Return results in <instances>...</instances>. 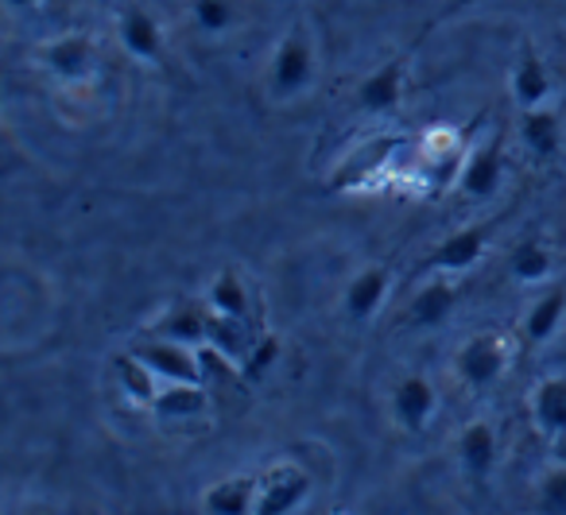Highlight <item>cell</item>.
<instances>
[{
  "label": "cell",
  "mask_w": 566,
  "mask_h": 515,
  "mask_svg": "<svg viewBox=\"0 0 566 515\" xmlns=\"http://www.w3.org/2000/svg\"><path fill=\"white\" fill-rule=\"evenodd\" d=\"M318 74V51H315V35L307 32L303 20H295L287 28L280 43L272 51V66H268V90H272L275 102H292V97L307 94L315 86Z\"/></svg>",
  "instance_id": "cell-1"
},
{
  "label": "cell",
  "mask_w": 566,
  "mask_h": 515,
  "mask_svg": "<svg viewBox=\"0 0 566 515\" xmlns=\"http://www.w3.org/2000/svg\"><path fill=\"white\" fill-rule=\"evenodd\" d=\"M40 63L48 66L51 78L59 82H90L97 74V63H102V51H97L94 35L86 32H71V35H59V40H48L40 48Z\"/></svg>",
  "instance_id": "cell-2"
},
{
  "label": "cell",
  "mask_w": 566,
  "mask_h": 515,
  "mask_svg": "<svg viewBox=\"0 0 566 515\" xmlns=\"http://www.w3.org/2000/svg\"><path fill=\"white\" fill-rule=\"evenodd\" d=\"M133 353L167 383H202L206 372H202V360L198 353H190V345L182 341H171V337H148V341L133 345Z\"/></svg>",
  "instance_id": "cell-3"
},
{
  "label": "cell",
  "mask_w": 566,
  "mask_h": 515,
  "mask_svg": "<svg viewBox=\"0 0 566 515\" xmlns=\"http://www.w3.org/2000/svg\"><path fill=\"white\" fill-rule=\"evenodd\" d=\"M311 492L307 469H300L295 461H280L260 476V496H256V515H292L300 512V504Z\"/></svg>",
  "instance_id": "cell-4"
},
{
  "label": "cell",
  "mask_w": 566,
  "mask_h": 515,
  "mask_svg": "<svg viewBox=\"0 0 566 515\" xmlns=\"http://www.w3.org/2000/svg\"><path fill=\"white\" fill-rule=\"evenodd\" d=\"M509 368V341L501 334H473L470 341L458 349V372L470 388H489L496 383Z\"/></svg>",
  "instance_id": "cell-5"
},
{
  "label": "cell",
  "mask_w": 566,
  "mask_h": 515,
  "mask_svg": "<svg viewBox=\"0 0 566 515\" xmlns=\"http://www.w3.org/2000/svg\"><path fill=\"white\" fill-rule=\"evenodd\" d=\"M408 63H411L408 51H396L385 66H377L369 78H361V86H357V105H361L365 113H392L396 105L403 102Z\"/></svg>",
  "instance_id": "cell-6"
},
{
  "label": "cell",
  "mask_w": 566,
  "mask_h": 515,
  "mask_svg": "<svg viewBox=\"0 0 566 515\" xmlns=\"http://www.w3.org/2000/svg\"><path fill=\"white\" fill-rule=\"evenodd\" d=\"M117 35L133 59H140V63H164V51H167L164 24H159V17H151L148 9L128 4L117 17Z\"/></svg>",
  "instance_id": "cell-7"
},
{
  "label": "cell",
  "mask_w": 566,
  "mask_h": 515,
  "mask_svg": "<svg viewBox=\"0 0 566 515\" xmlns=\"http://www.w3.org/2000/svg\"><path fill=\"white\" fill-rule=\"evenodd\" d=\"M489 233L493 225H465V229H454L439 249L427 256L423 267H434V272H450V275H462L485 256V244H489Z\"/></svg>",
  "instance_id": "cell-8"
},
{
  "label": "cell",
  "mask_w": 566,
  "mask_h": 515,
  "mask_svg": "<svg viewBox=\"0 0 566 515\" xmlns=\"http://www.w3.org/2000/svg\"><path fill=\"white\" fill-rule=\"evenodd\" d=\"M434 407H439V391L427 376H408V380L396 383L392 391V419L400 422L403 430L419 434V430L431 422Z\"/></svg>",
  "instance_id": "cell-9"
},
{
  "label": "cell",
  "mask_w": 566,
  "mask_h": 515,
  "mask_svg": "<svg viewBox=\"0 0 566 515\" xmlns=\"http://www.w3.org/2000/svg\"><path fill=\"white\" fill-rule=\"evenodd\" d=\"M501 175H504L501 140H485V144H478V148H473V156L462 164L458 187H462L470 198H478V202H485V198H493L496 187H501Z\"/></svg>",
  "instance_id": "cell-10"
},
{
  "label": "cell",
  "mask_w": 566,
  "mask_h": 515,
  "mask_svg": "<svg viewBox=\"0 0 566 515\" xmlns=\"http://www.w3.org/2000/svg\"><path fill=\"white\" fill-rule=\"evenodd\" d=\"M512 97H516L520 113L539 109L551 97V74H547L543 55L535 51V43L520 48V59H516V66H512Z\"/></svg>",
  "instance_id": "cell-11"
},
{
  "label": "cell",
  "mask_w": 566,
  "mask_h": 515,
  "mask_svg": "<svg viewBox=\"0 0 566 515\" xmlns=\"http://www.w3.org/2000/svg\"><path fill=\"white\" fill-rule=\"evenodd\" d=\"M256 496H260V476H226L213 481L202 492V512L206 515H256Z\"/></svg>",
  "instance_id": "cell-12"
},
{
  "label": "cell",
  "mask_w": 566,
  "mask_h": 515,
  "mask_svg": "<svg viewBox=\"0 0 566 515\" xmlns=\"http://www.w3.org/2000/svg\"><path fill=\"white\" fill-rule=\"evenodd\" d=\"M388 287H392V275H388V267H380V264H373V267H361V272L349 280V287H346V311H349V318H357V322H365V318H373V314L380 311V303L388 298Z\"/></svg>",
  "instance_id": "cell-13"
},
{
  "label": "cell",
  "mask_w": 566,
  "mask_h": 515,
  "mask_svg": "<svg viewBox=\"0 0 566 515\" xmlns=\"http://www.w3.org/2000/svg\"><path fill=\"white\" fill-rule=\"evenodd\" d=\"M458 303V287L450 280H431L423 283V287L416 291V298H411L408 306V326L416 329H434L447 322V314L454 311Z\"/></svg>",
  "instance_id": "cell-14"
},
{
  "label": "cell",
  "mask_w": 566,
  "mask_h": 515,
  "mask_svg": "<svg viewBox=\"0 0 566 515\" xmlns=\"http://www.w3.org/2000/svg\"><path fill=\"white\" fill-rule=\"evenodd\" d=\"M458 458H462V469L478 481H485L496 469V458H501V445H496V434L489 422H470L458 438Z\"/></svg>",
  "instance_id": "cell-15"
},
{
  "label": "cell",
  "mask_w": 566,
  "mask_h": 515,
  "mask_svg": "<svg viewBox=\"0 0 566 515\" xmlns=\"http://www.w3.org/2000/svg\"><path fill=\"white\" fill-rule=\"evenodd\" d=\"M532 419L543 434H566V376H547L535 383Z\"/></svg>",
  "instance_id": "cell-16"
},
{
  "label": "cell",
  "mask_w": 566,
  "mask_h": 515,
  "mask_svg": "<svg viewBox=\"0 0 566 515\" xmlns=\"http://www.w3.org/2000/svg\"><path fill=\"white\" fill-rule=\"evenodd\" d=\"M563 318H566V283H558V287H551L547 295L535 298L532 311L524 314L527 341H532V345H547L551 337L558 334Z\"/></svg>",
  "instance_id": "cell-17"
},
{
  "label": "cell",
  "mask_w": 566,
  "mask_h": 515,
  "mask_svg": "<svg viewBox=\"0 0 566 515\" xmlns=\"http://www.w3.org/2000/svg\"><path fill=\"white\" fill-rule=\"evenodd\" d=\"M520 136H524V144L539 159L558 156V148H563V117L555 109H543V105L539 109H527L520 117Z\"/></svg>",
  "instance_id": "cell-18"
},
{
  "label": "cell",
  "mask_w": 566,
  "mask_h": 515,
  "mask_svg": "<svg viewBox=\"0 0 566 515\" xmlns=\"http://www.w3.org/2000/svg\"><path fill=\"white\" fill-rule=\"evenodd\" d=\"M113 372H117L120 388H125V396L133 399V403L156 407V396H159L156 372H151V368L144 365V360L136 357L133 349H128V353H117V357H113Z\"/></svg>",
  "instance_id": "cell-19"
},
{
  "label": "cell",
  "mask_w": 566,
  "mask_h": 515,
  "mask_svg": "<svg viewBox=\"0 0 566 515\" xmlns=\"http://www.w3.org/2000/svg\"><path fill=\"white\" fill-rule=\"evenodd\" d=\"M206 388L202 383H167L156 396V414L164 419H198L206 411Z\"/></svg>",
  "instance_id": "cell-20"
},
{
  "label": "cell",
  "mask_w": 566,
  "mask_h": 515,
  "mask_svg": "<svg viewBox=\"0 0 566 515\" xmlns=\"http://www.w3.org/2000/svg\"><path fill=\"white\" fill-rule=\"evenodd\" d=\"M206 303H210L213 314H226V318H249V291H244L241 275H237L233 267H226V272L210 283Z\"/></svg>",
  "instance_id": "cell-21"
},
{
  "label": "cell",
  "mask_w": 566,
  "mask_h": 515,
  "mask_svg": "<svg viewBox=\"0 0 566 515\" xmlns=\"http://www.w3.org/2000/svg\"><path fill=\"white\" fill-rule=\"evenodd\" d=\"M213 341V349H221L229 360H237L241 365L244 353L256 345V337L249 334V322L244 318H226V314H213L210 318V334H206Z\"/></svg>",
  "instance_id": "cell-22"
},
{
  "label": "cell",
  "mask_w": 566,
  "mask_h": 515,
  "mask_svg": "<svg viewBox=\"0 0 566 515\" xmlns=\"http://www.w3.org/2000/svg\"><path fill=\"white\" fill-rule=\"evenodd\" d=\"M156 334L171 337V341H182V345H198V341H206V334H210V318H206L198 306H171L167 318L159 322Z\"/></svg>",
  "instance_id": "cell-23"
},
{
  "label": "cell",
  "mask_w": 566,
  "mask_h": 515,
  "mask_svg": "<svg viewBox=\"0 0 566 515\" xmlns=\"http://www.w3.org/2000/svg\"><path fill=\"white\" fill-rule=\"evenodd\" d=\"M396 148H400V140H373V144H365V148L346 164V171H338V179H342L338 187H357L361 179H369V171L385 167L388 156H392Z\"/></svg>",
  "instance_id": "cell-24"
},
{
  "label": "cell",
  "mask_w": 566,
  "mask_h": 515,
  "mask_svg": "<svg viewBox=\"0 0 566 515\" xmlns=\"http://www.w3.org/2000/svg\"><path fill=\"white\" fill-rule=\"evenodd\" d=\"M551 267H555V260H551V249L539 241H524L516 252H512V275H516L520 283H539L551 275Z\"/></svg>",
  "instance_id": "cell-25"
},
{
  "label": "cell",
  "mask_w": 566,
  "mask_h": 515,
  "mask_svg": "<svg viewBox=\"0 0 566 515\" xmlns=\"http://www.w3.org/2000/svg\"><path fill=\"white\" fill-rule=\"evenodd\" d=\"M280 353H283L280 337L260 334V337H256V345H252V349L244 353L241 376H244V380H260V376H268V372H272V365H280Z\"/></svg>",
  "instance_id": "cell-26"
},
{
  "label": "cell",
  "mask_w": 566,
  "mask_h": 515,
  "mask_svg": "<svg viewBox=\"0 0 566 515\" xmlns=\"http://www.w3.org/2000/svg\"><path fill=\"white\" fill-rule=\"evenodd\" d=\"M195 24L202 28L206 35H221L233 28V0H195V9H190Z\"/></svg>",
  "instance_id": "cell-27"
},
{
  "label": "cell",
  "mask_w": 566,
  "mask_h": 515,
  "mask_svg": "<svg viewBox=\"0 0 566 515\" xmlns=\"http://www.w3.org/2000/svg\"><path fill=\"white\" fill-rule=\"evenodd\" d=\"M539 512L566 515V465H551L539 481Z\"/></svg>",
  "instance_id": "cell-28"
},
{
  "label": "cell",
  "mask_w": 566,
  "mask_h": 515,
  "mask_svg": "<svg viewBox=\"0 0 566 515\" xmlns=\"http://www.w3.org/2000/svg\"><path fill=\"white\" fill-rule=\"evenodd\" d=\"M470 4H478V0H454V4H450V9H447V12H442V17H439V20H431V24H427V28H423V35H427V32H434V28H439V24H442V20H447V17H454V12L470 9Z\"/></svg>",
  "instance_id": "cell-29"
},
{
  "label": "cell",
  "mask_w": 566,
  "mask_h": 515,
  "mask_svg": "<svg viewBox=\"0 0 566 515\" xmlns=\"http://www.w3.org/2000/svg\"><path fill=\"white\" fill-rule=\"evenodd\" d=\"M43 0H9V9H17V12H32V9H40Z\"/></svg>",
  "instance_id": "cell-30"
},
{
  "label": "cell",
  "mask_w": 566,
  "mask_h": 515,
  "mask_svg": "<svg viewBox=\"0 0 566 515\" xmlns=\"http://www.w3.org/2000/svg\"><path fill=\"white\" fill-rule=\"evenodd\" d=\"M28 515H48V512H28Z\"/></svg>",
  "instance_id": "cell-31"
}]
</instances>
